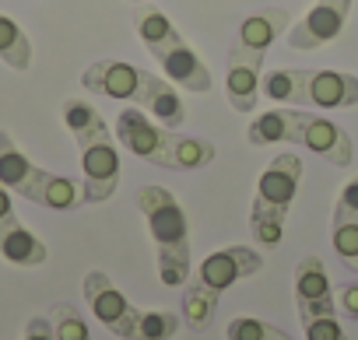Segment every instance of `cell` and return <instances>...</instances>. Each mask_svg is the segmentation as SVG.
<instances>
[{
	"label": "cell",
	"instance_id": "obj_1",
	"mask_svg": "<svg viewBox=\"0 0 358 340\" xmlns=\"http://www.w3.org/2000/svg\"><path fill=\"white\" fill-rule=\"evenodd\" d=\"M288 29H292V15L285 8H260L250 18H243L239 36L229 50V67H225V95L236 112L250 116L257 109L267 50Z\"/></svg>",
	"mask_w": 358,
	"mask_h": 340
},
{
	"label": "cell",
	"instance_id": "obj_2",
	"mask_svg": "<svg viewBox=\"0 0 358 340\" xmlns=\"http://www.w3.org/2000/svg\"><path fill=\"white\" fill-rule=\"evenodd\" d=\"M64 123L81 151V204H106L120 186V151L102 112L85 98L64 102Z\"/></svg>",
	"mask_w": 358,
	"mask_h": 340
},
{
	"label": "cell",
	"instance_id": "obj_3",
	"mask_svg": "<svg viewBox=\"0 0 358 340\" xmlns=\"http://www.w3.org/2000/svg\"><path fill=\"white\" fill-rule=\"evenodd\" d=\"M137 211L158 249V277L165 288H183L190 281V221L183 204L165 186H141Z\"/></svg>",
	"mask_w": 358,
	"mask_h": 340
},
{
	"label": "cell",
	"instance_id": "obj_4",
	"mask_svg": "<svg viewBox=\"0 0 358 340\" xmlns=\"http://www.w3.org/2000/svg\"><path fill=\"white\" fill-rule=\"evenodd\" d=\"M0 186L39 204L50 211H74L81 207V186L71 176L46 172L15 144L8 130H0Z\"/></svg>",
	"mask_w": 358,
	"mask_h": 340
},
{
	"label": "cell",
	"instance_id": "obj_5",
	"mask_svg": "<svg viewBox=\"0 0 358 340\" xmlns=\"http://www.w3.org/2000/svg\"><path fill=\"white\" fill-rule=\"evenodd\" d=\"M302 158L285 151L278 154L257 183V197H253V211H250V228L253 239L260 246H278L285 235V218L295 204V193L302 186Z\"/></svg>",
	"mask_w": 358,
	"mask_h": 340
},
{
	"label": "cell",
	"instance_id": "obj_6",
	"mask_svg": "<svg viewBox=\"0 0 358 340\" xmlns=\"http://www.w3.org/2000/svg\"><path fill=\"white\" fill-rule=\"evenodd\" d=\"M116 140L130 154H137V158H144L158 168H176V154H172L176 151V130L148 119L137 105H130L116 116Z\"/></svg>",
	"mask_w": 358,
	"mask_h": 340
},
{
	"label": "cell",
	"instance_id": "obj_7",
	"mask_svg": "<svg viewBox=\"0 0 358 340\" xmlns=\"http://www.w3.org/2000/svg\"><path fill=\"white\" fill-rule=\"evenodd\" d=\"M148 50H151V57L162 64V74H165L176 88L194 91V95H204V91H211V88H215L211 71L204 67V60L197 57V50H194L183 36L176 32V25H172L162 39L148 43Z\"/></svg>",
	"mask_w": 358,
	"mask_h": 340
},
{
	"label": "cell",
	"instance_id": "obj_8",
	"mask_svg": "<svg viewBox=\"0 0 358 340\" xmlns=\"http://www.w3.org/2000/svg\"><path fill=\"white\" fill-rule=\"evenodd\" d=\"M85 302H88V309H92V316L109 330V333H116L120 340H130L134 337V316H137V309L127 302V295L113 284V277L106 274V270H92V274H85Z\"/></svg>",
	"mask_w": 358,
	"mask_h": 340
},
{
	"label": "cell",
	"instance_id": "obj_9",
	"mask_svg": "<svg viewBox=\"0 0 358 340\" xmlns=\"http://www.w3.org/2000/svg\"><path fill=\"white\" fill-rule=\"evenodd\" d=\"M0 256L15 267H43L50 260L46 242L22 225V218L11 204V190H4V186H0Z\"/></svg>",
	"mask_w": 358,
	"mask_h": 340
},
{
	"label": "cell",
	"instance_id": "obj_10",
	"mask_svg": "<svg viewBox=\"0 0 358 340\" xmlns=\"http://www.w3.org/2000/svg\"><path fill=\"white\" fill-rule=\"evenodd\" d=\"M260 267H264V256L257 249H250V246H225V249H215L211 256H204L201 267L194 270V277L204 288L225 295L232 284H239L243 277H253Z\"/></svg>",
	"mask_w": 358,
	"mask_h": 340
},
{
	"label": "cell",
	"instance_id": "obj_11",
	"mask_svg": "<svg viewBox=\"0 0 358 340\" xmlns=\"http://www.w3.org/2000/svg\"><path fill=\"white\" fill-rule=\"evenodd\" d=\"M348 11H351V0H316L309 8V15L288 29V46L292 50H320L327 43H334L341 32H344V22H348Z\"/></svg>",
	"mask_w": 358,
	"mask_h": 340
},
{
	"label": "cell",
	"instance_id": "obj_12",
	"mask_svg": "<svg viewBox=\"0 0 358 340\" xmlns=\"http://www.w3.org/2000/svg\"><path fill=\"white\" fill-rule=\"evenodd\" d=\"M295 305H299V319L337 316L334 284H330V274H327L320 256H302L299 260V267H295Z\"/></svg>",
	"mask_w": 358,
	"mask_h": 340
},
{
	"label": "cell",
	"instance_id": "obj_13",
	"mask_svg": "<svg viewBox=\"0 0 358 340\" xmlns=\"http://www.w3.org/2000/svg\"><path fill=\"white\" fill-rule=\"evenodd\" d=\"M299 144H306L313 154L327 158V161L337 165V168H348V165H351V137H348L344 126H337V123L327 119V116H313V112L302 109Z\"/></svg>",
	"mask_w": 358,
	"mask_h": 340
},
{
	"label": "cell",
	"instance_id": "obj_14",
	"mask_svg": "<svg viewBox=\"0 0 358 340\" xmlns=\"http://www.w3.org/2000/svg\"><path fill=\"white\" fill-rule=\"evenodd\" d=\"M144 71L127 64V60H95L92 67H85L81 74V88L106 95V98H120V102H134L137 88H141Z\"/></svg>",
	"mask_w": 358,
	"mask_h": 340
},
{
	"label": "cell",
	"instance_id": "obj_15",
	"mask_svg": "<svg viewBox=\"0 0 358 340\" xmlns=\"http://www.w3.org/2000/svg\"><path fill=\"white\" fill-rule=\"evenodd\" d=\"M330 239H334V253L341 256V263L358 270V176L348 179L344 190L337 193Z\"/></svg>",
	"mask_w": 358,
	"mask_h": 340
},
{
	"label": "cell",
	"instance_id": "obj_16",
	"mask_svg": "<svg viewBox=\"0 0 358 340\" xmlns=\"http://www.w3.org/2000/svg\"><path fill=\"white\" fill-rule=\"evenodd\" d=\"M134 105H141L144 112H151L155 123H162V126H169V130H176L179 123L187 119V105H183V98H179L176 84H172L169 77L151 74V71H144Z\"/></svg>",
	"mask_w": 358,
	"mask_h": 340
},
{
	"label": "cell",
	"instance_id": "obj_17",
	"mask_svg": "<svg viewBox=\"0 0 358 340\" xmlns=\"http://www.w3.org/2000/svg\"><path fill=\"white\" fill-rule=\"evenodd\" d=\"M309 105H320V109L358 105V77L344 74V71H313L309 74Z\"/></svg>",
	"mask_w": 358,
	"mask_h": 340
},
{
	"label": "cell",
	"instance_id": "obj_18",
	"mask_svg": "<svg viewBox=\"0 0 358 340\" xmlns=\"http://www.w3.org/2000/svg\"><path fill=\"white\" fill-rule=\"evenodd\" d=\"M299 119L302 109H271L246 126V140L253 147L264 144H299Z\"/></svg>",
	"mask_w": 358,
	"mask_h": 340
},
{
	"label": "cell",
	"instance_id": "obj_19",
	"mask_svg": "<svg viewBox=\"0 0 358 340\" xmlns=\"http://www.w3.org/2000/svg\"><path fill=\"white\" fill-rule=\"evenodd\" d=\"M309 74L299 67H281L260 77V91L271 102H288V105H309Z\"/></svg>",
	"mask_w": 358,
	"mask_h": 340
},
{
	"label": "cell",
	"instance_id": "obj_20",
	"mask_svg": "<svg viewBox=\"0 0 358 340\" xmlns=\"http://www.w3.org/2000/svg\"><path fill=\"white\" fill-rule=\"evenodd\" d=\"M218 291H211V288H204L197 277H190V284L183 288V319H187V326L190 330H208L211 323H215V312H218Z\"/></svg>",
	"mask_w": 358,
	"mask_h": 340
},
{
	"label": "cell",
	"instance_id": "obj_21",
	"mask_svg": "<svg viewBox=\"0 0 358 340\" xmlns=\"http://www.w3.org/2000/svg\"><path fill=\"white\" fill-rule=\"evenodd\" d=\"M0 60L11 71H22V74L32 67V43L22 32V25L8 15H0Z\"/></svg>",
	"mask_w": 358,
	"mask_h": 340
},
{
	"label": "cell",
	"instance_id": "obj_22",
	"mask_svg": "<svg viewBox=\"0 0 358 340\" xmlns=\"http://www.w3.org/2000/svg\"><path fill=\"white\" fill-rule=\"evenodd\" d=\"M179 333V316L169 309H137L130 340H172Z\"/></svg>",
	"mask_w": 358,
	"mask_h": 340
},
{
	"label": "cell",
	"instance_id": "obj_23",
	"mask_svg": "<svg viewBox=\"0 0 358 340\" xmlns=\"http://www.w3.org/2000/svg\"><path fill=\"white\" fill-rule=\"evenodd\" d=\"M176 168H208L215 158H218V151H215V144L211 140H204V137H183V133H176Z\"/></svg>",
	"mask_w": 358,
	"mask_h": 340
},
{
	"label": "cell",
	"instance_id": "obj_24",
	"mask_svg": "<svg viewBox=\"0 0 358 340\" xmlns=\"http://www.w3.org/2000/svg\"><path fill=\"white\" fill-rule=\"evenodd\" d=\"M50 323H53L57 340H92L85 316H81L71 302H57V305H53V312H50Z\"/></svg>",
	"mask_w": 358,
	"mask_h": 340
},
{
	"label": "cell",
	"instance_id": "obj_25",
	"mask_svg": "<svg viewBox=\"0 0 358 340\" xmlns=\"http://www.w3.org/2000/svg\"><path fill=\"white\" fill-rule=\"evenodd\" d=\"M285 330L264 323V319H253V316H236L229 326H225V340H278Z\"/></svg>",
	"mask_w": 358,
	"mask_h": 340
},
{
	"label": "cell",
	"instance_id": "obj_26",
	"mask_svg": "<svg viewBox=\"0 0 358 340\" xmlns=\"http://www.w3.org/2000/svg\"><path fill=\"white\" fill-rule=\"evenodd\" d=\"M302 330H306V340H348L337 316H309L302 319Z\"/></svg>",
	"mask_w": 358,
	"mask_h": 340
},
{
	"label": "cell",
	"instance_id": "obj_27",
	"mask_svg": "<svg viewBox=\"0 0 358 340\" xmlns=\"http://www.w3.org/2000/svg\"><path fill=\"white\" fill-rule=\"evenodd\" d=\"M334 298H337V312H344L348 319H358V281L355 284H341Z\"/></svg>",
	"mask_w": 358,
	"mask_h": 340
},
{
	"label": "cell",
	"instance_id": "obj_28",
	"mask_svg": "<svg viewBox=\"0 0 358 340\" xmlns=\"http://www.w3.org/2000/svg\"><path fill=\"white\" fill-rule=\"evenodd\" d=\"M22 340H57V333H53V323H50V319H43V316H32V319L25 323V333H22Z\"/></svg>",
	"mask_w": 358,
	"mask_h": 340
},
{
	"label": "cell",
	"instance_id": "obj_29",
	"mask_svg": "<svg viewBox=\"0 0 358 340\" xmlns=\"http://www.w3.org/2000/svg\"><path fill=\"white\" fill-rule=\"evenodd\" d=\"M278 340H292V337H288V333H281V337H278Z\"/></svg>",
	"mask_w": 358,
	"mask_h": 340
},
{
	"label": "cell",
	"instance_id": "obj_30",
	"mask_svg": "<svg viewBox=\"0 0 358 340\" xmlns=\"http://www.w3.org/2000/svg\"><path fill=\"white\" fill-rule=\"evenodd\" d=\"M130 4H144V0H130Z\"/></svg>",
	"mask_w": 358,
	"mask_h": 340
}]
</instances>
